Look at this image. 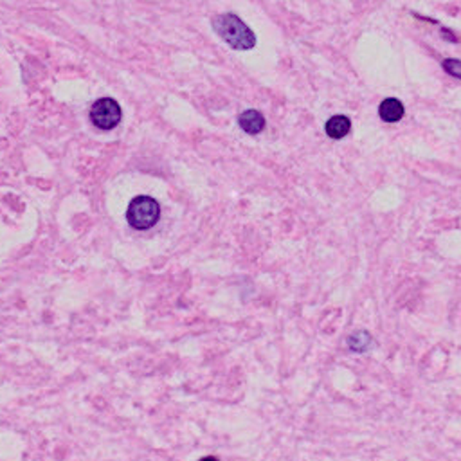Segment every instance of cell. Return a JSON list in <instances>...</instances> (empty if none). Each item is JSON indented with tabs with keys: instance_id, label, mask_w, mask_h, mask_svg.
<instances>
[{
	"instance_id": "6da1fadb",
	"label": "cell",
	"mask_w": 461,
	"mask_h": 461,
	"mask_svg": "<svg viewBox=\"0 0 461 461\" xmlns=\"http://www.w3.org/2000/svg\"><path fill=\"white\" fill-rule=\"evenodd\" d=\"M213 29L214 33L234 51H249L256 45V36L252 33V29L233 13L214 16Z\"/></svg>"
},
{
	"instance_id": "7a4b0ae2",
	"label": "cell",
	"mask_w": 461,
	"mask_h": 461,
	"mask_svg": "<svg viewBox=\"0 0 461 461\" xmlns=\"http://www.w3.org/2000/svg\"><path fill=\"white\" fill-rule=\"evenodd\" d=\"M161 218V205L155 199L146 195H139L130 200L126 210V220L133 229L146 231L152 229Z\"/></svg>"
},
{
	"instance_id": "3957f363",
	"label": "cell",
	"mask_w": 461,
	"mask_h": 461,
	"mask_svg": "<svg viewBox=\"0 0 461 461\" xmlns=\"http://www.w3.org/2000/svg\"><path fill=\"white\" fill-rule=\"evenodd\" d=\"M89 117H91L95 128L106 132V130L115 128L121 123L123 110H121V105H119L117 101L112 100V98H101L91 106Z\"/></svg>"
},
{
	"instance_id": "277c9868",
	"label": "cell",
	"mask_w": 461,
	"mask_h": 461,
	"mask_svg": "<svg viewBox=\"0 0 461 461\" xmlns=\"http://www.w3.org/2000/svg\"><path fill=\"white\" fill-rule=\"evenodd\" d=\"M238 124L242 126V130L245 133L256 135V133H260L263 128H265V117H263L262 112H258V110H245V112L238 117Z\"/></svg>"
},
{
	"instance_id": "5b68a950",
	"label": "cell",
	"mask_w": 461,
	"mask_h": 461,
	"mask_svg": "<svg viewBox=\"0 0 461 461\" xmlns=\"http://www.w3.org/2000/svg\"><path fill=\"white\" fill-rule=\"evenodd\" d=\"M379 115L385 123H396L404 117V105L396 98H387L379 106Z\"/></svg>"
},
{
	"instance_id": "8992f818",
	"label": "cell",
	"mask_w": 461,
	"mask_h": 461,
	"mask_svg": "<svg viewBox=\"0 0 461 461\" xmlns=\"http://www.w3.org/2000/svg\"><path fill=\"white\" fill-rule=\"evenodd\" d=\"M352 130V121L346 115H333L332 119L326 121L324 124V132L332 139H343Z\"/></svg>"
},
{
	"instance_id": "52a82bcc",
	"label": "cell",
	"mask_w": 461,
	"mask_h": 461,
	"mask_svg": "<svg viewBox=\"0 0 461 461\" xmlns=\"http://www.w3.org/2000/svg\"><path fill=\"white\" fill-rule=\"evenodd\" d=\"M370 343L371 337L368 332H355L352 337L348 339V344H350V348L355 350V352H364V350L370 346Z\"/></svg>"
},
{
	"instance_id": "ba28073f",
	"label": "cell",
	"mask_w": 461,
	"mask_h": 461,
	"mask_svg": "<svg viewBox=\"0 0 461 461\" xmlns=\"http://www.w3.org/2000/svg\"><path fill=\"white\" fill-rule=\"evenodd\" d=\"M442 67L445 69V72H449V74H451V76L460 78V80H461V60L447 58V60H443Z\"/></svg>"
}]
</instances>
